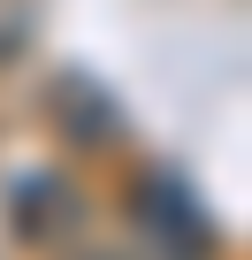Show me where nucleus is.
Returning <instances> with one entry per match:
<instances>
[{"label":"nucleus","mask_w":252,"mask_h":260,"mask_svg":"<svg viewBox=\"0 0 252 260\" xmlns=\"http://www.w3.org/2000/svg\"><path fill=\"white\" fill-rule=\"evenodd\" d=\"M122 207H130V230L146 237L153 260H214L222 252V230H214L206 199L176 169H138L130 191H122Z\"/></svg>","instance_id":"f257e3e1"},{"label":"nucleus","mask_w":252,"mask_h":260,"mask_svg":"<svg viewBox=\"0 0 252 260\" xmlns=\"http://www.w3.org/2000/svg\"><path fill=\"white\" fill-rule=\"evenodd\" d=\"M46 122H54V138L77 146V153H115L122 138H130V115H122V100L92 77V69H54L46 92H39Z\"/></svg>","instance_id":"f03ea898"},{"label":"nucleus","mask_w":252,"mask_h":260,"mask_svg":"<svg viewBox=\"0 0 252 260\" xmlns=\"http://www.w3.org/2000/svg\"><path fill=\"white\" fill-rule=\"evenodd\" d=\"M77 230H84V191H77L61 169L16 176V191H8V237H16V245L54 252V245H69Z\"/></svg>","instance_id":"7ed1b4c3"},{"label":"nucleus","mask_w":252,"mask_h":260,"mask_svg":"<svg viewBox=\"0 0 252 260\" xmlns=\"http://www.w3.org/2000/svg\"><path fill=\"white\" fill-rule=\"evenodd\" d=\"M46 23V0H0V69H23Z\"/></svg>","instance_id":"20e7f679"},{"label":"nucleus","mask_w":252,"mask_h":260,"mask_svg":"<svg viewBox=\"0 0 252 260\" xmlns=\"http://www.w3.org/2000/svg\"><path fill=\"white\" fill-rule=\"evenodd\" d=\"M61 260H138V252H122V245H69Z\"/></svg>","instance_id":"39448f33"}]
</instances>
